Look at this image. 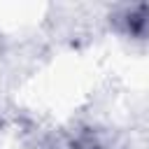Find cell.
<instances>
[{
  "instance_id": "cell-1",
  "label": "cell",
  "mask_w": 149,
  "mask_h": 149,
  "mask_svg": "<svg viewBox=\"0 0 149 149\" xmlns=\"http://www.w3.org/2000/svg\"><path fill=\"white\" fill-rule=\"evenodd\" d=\"M112 28L128 40H149V2L121 5L109 16Z\"/></svg>"
},
{
  "instance_id": "cell-2",
  "label": "cell",
  "mask_w": 149,
  "mask_h": 149,
  "mask_svg": "<svg viewBox=\"0 0 149 149\" xmlns=\"http://www.w3.org/2000/svg\"><path fill=\"white\" fill-rule=\"evenodd\" d=\"M68 149H105V142L93 128H81L68 142Z\"/></svg>"
}]
</instances>
